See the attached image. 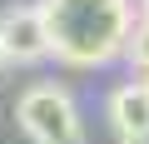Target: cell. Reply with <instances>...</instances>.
I'll return each mask as SVG.
<instances>
[{
    "label": "cell",
    "instance_id": "3957f363",
    "mask_svg": "<svg viewBox=\"0 0 149 144\" xmlns=\"http://www.w3.org/2000/svg\"><path fill=\"white\" fill-rule=\"evenodd\" d=\"M0 40H5V55L15 65H30V60H45L50 55V25L40 15V5H15L0 15Z\"/></svg>",
    "mask_w": 149,
    "mask_h": 144
},
{
    "label": "cell",
    "instance_id": "5b68a950",
    "mask_svg": "<svg viewBox=\"0 0 149 144\" xmlns=\"http://www.w3.org/2000/svg\"><path fill=\"white\" fill-rule=\"evenodd\" d=\"M124 60L139 70V75L149 80V20H139L134 25V35H129V50H124Z\"/></svg>",
    "mask_w": 149,
    "mask_h": 144
},
{
    "label": "cell",
    "instance_id": "8992f818",
    "mask_svg": "<svg viewBox=\"0 0 149 144\" xmlns=\"http://www.w3.org/2000/svg\"><path fill=\"white\" fill-rule=\"evenodd\" d=\"M5 65H10V55H5V40H0V70H5Z\"/></svg>",
    "mask_w": 149,
    "mask_h": 144
},
{
    "label": "cell",
    "instance_id": "7a4b0ae2",
    "mask_svg": "<svg viewBox=\"0 0 149 144\" xmlns=\"http://www.w3.org/2000/svg\"><path fill=\"white\" fill-rule=\"evenodd\" d=\"M15 119H20V129H25L30 144H85V119L74 109L70 90L55 85V80L30 85L15 99Z\"/></svg>",
    "mask_w": 149,
    "mask_h": 144
},
{
    "label": "cell",
    "instance_id": "52a82bcc",
    "mask_svg": "<svg viewBox=\"0 0 149 144\" xmlns=\"http://www.w3.org/2000/svg\"><path fill=\"white\" fill-rule=\"evenodd\" d=\"M139 20H149V0H139Z\"/></svg>",
    "mask_w": 149,
    "mask_h": 144
},
{
    "label": "cell",
    "instance_id": "277c9868",
    "mask_svg": "<svg viewBox=\"0 0 149 144\" xmlns=\"http://www.w3.org/2000/svg\"><path fill=\"white\" fill-rule=\"evenodd\" d=\"M109 124L119 139H149V80H124L109 95Z\"/></svg>",
    "mask_w": 149,
    "mask_h": 144
},
{
    "label": "cell",
    "instance_id": "6da1fadb",
    "mask_svg": "<svg viewBox=\"0 0 149 144\" xmlns=\"http://www.w3.org/2000/svg\"><path fill=\"white\" fill-rule=\"evenodd\" d=\"M50 25V55L74 70H100L129 50L134 5L129 0H40Z\"/></svg>",
    "mask_w": 149,
    "mask_h": 144
}]
</instances>
